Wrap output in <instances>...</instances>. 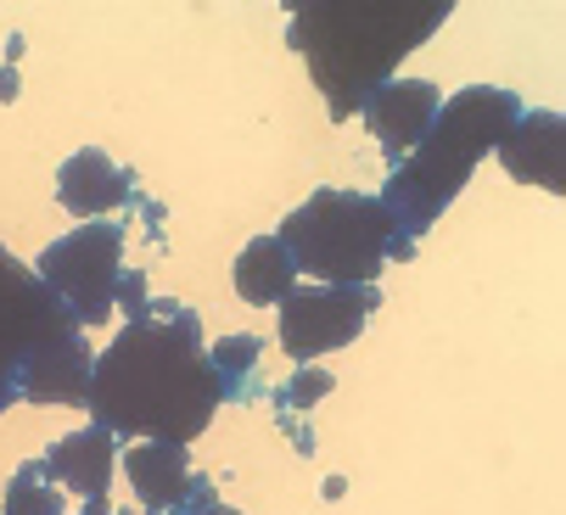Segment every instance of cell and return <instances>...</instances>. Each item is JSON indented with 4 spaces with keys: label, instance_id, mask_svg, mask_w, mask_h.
<instances>
[{
    "label": "cell",
    "instance_id": "obj_15",
    "mask_svg": "<svg viewBox=\"0 0 566 515\" xmlns=\"http://www.w3.org/2000/svg\"><path fill=\"white\" fill-rule=\"evenodd\" d=\"M7 515H67L62 493L45 482V465H23L7 487Z\"/></svg>",
    "mask_w": 566,
    "mask_h": 515
},
{
    "label": "cell",
    "instance_id": "obj_16",
    "mask_svg": "<svg viewBox=\"0 0 566 515\" xmlns=\"http://www.w3.org/2000/svg\"><path fill=\"white\" fill-rule=\"evenodd\" d=\"M253 359H259V336H224L219 348H213V376H224V381H219V392H224L241 370H248Z\"/></svg>",
    "mask_w": 566,
    "mask_h": 515
},
{
    "label": "cell",
    "instance_id": "obj_7",
    "mask_svg": "<svg viewBox=\"0 0 566 515\" xmlns=\"http://www.w3.org/2000/svg\"><path fill=\"white\" fill-rule=\"evenodd\" d=\"M370 292L359 286H326V292H292L281 303V348L292 359H314V354H332V348H348L359 336L365 314H370Z\"/></svg>",
    "mask_w": 566,
    "mask_h": 515
},
{
    "label": "cell",
    "instance_id": "obj_1",
    "mask_svg": "<svg viewBox=\"0 0 566 515\" xmlns=\"http://www.w3.org/2000/svg\"><path fill=\"white\" fill-rule=\"evenodd\" d=\"M219 376L164 319L129 325L91 370V414L107 432L146 438V443H191L213 420Z\"/></svg>",
    "mask_w": 566,
    "mask_h": 515
},
{
    "label": "cell",
    "instance_id": "obj_17",
    "mask_svg": "<svg viewBox=\"0 0 566 515\" xmlns=\"http://www.w3.org/2000/svg\"><path fill=\"white\" fill-rule=\"evenodd\" d=\"M326 392H332V376L319 370V365H303V370L292 376V387L281 392V403H286V409H308V403H319Z\"/></svg>",
    "mask_w": 566,
    "mask_h": 515
},
{
    "label": "cell",
    "instance_id": "obj_13",
    "mask_svg": "<svg viewBox=\"0 0 566 515\" xmlns=\"http://www.w3.org/2000/svg\"><path fill=\"white\" fill-rule=\"evenodd\" d=\"M56 191H62V202H67L78 219L91 224L96 213H107V208H118V202H124L129 180L118 175V162H113L107 151L85 146L78 157H67V162H62V180H56Z\"/></svg>",
    "mask_w": 566,
    "mask_h": 515
},
{
    "label": "cell",
    "instance_id": "obj_6",
    "mask_svg": "<svg viewBox=\"0 0 566 515\" xmlns=\"http://www.w3.org/2000/svg\"><path fill=\"white\" fill-rule=\"evenodd\" d=\"M118 258H124V230L91 219L73 235H62L56 246H45L40 281L67 303V314L78 325H102L113 314V292H118V275H124Z\"/></svg>",
    "mask_w": 566,
    "mask_h": 515
},
{
    "label": "cell",
    "instance_id": "obj_5",
    "mask_svg": "<svg viewBox=\"0 0 566 515\" xmlns=\"http://www.w3.org/2000/svg\"><path fill=\"white\" fill-rule=\"evenodd\" d=\"M78 336V319L67 314V303L0 246V409L18 403V370L34 348L45 341Z\"/></svg>",
    "mask_w": 566,
    "mask_h": 515
},
{
    "label": "cell",
    "instance_id": "obj_19",
    "mask_svg": "<svg viewBox=\"0 0 566 515\" xmlns=\"http://www.w3.org/2000/svg\"><path fill=\"white\" fill-rule=\"evenodd\" d=\"M186 498H191V509H175V515H235V509H224V504L213 498V487H208L202 476H191V493H186Z\"/></svg>",
    "mask_w": 566,
    "mask_h": 515
},
{
    "label": "cell",
    "instance_id": "obj_20",
    "mask_svg": "<svg viewBox=\"0 0 566 515\" xmlns=\"http://www.w3.org/2000/svg\"><path fill=\"white\" fill-rule=\"evenodd\" d=\"M78 515H113V509H107V498H85V509H78Z\"/></svg>",
    "mask_w": 566,
    "mask_h": 515
},
{
    "label": "cell",
    "instance_id": "obj_11",
    "mask_svg": "<svg viewBox=\"0 0 566 515\" xmlns=\"http://www.w3.org/2000/svg\"><path fill=\"white\" fill-rule=\"evenodd\" d=\"M45 482H62L78 498H107V482H113V432H107V425H91V432L62 438L45 454Z\"/></svg>",
    "mask_w": 566,
    "mask_h": 515
},
{
    "label": "cell",
    "instance_id": "obj_2",
    "mask_svg": "<svg viewBox=\"0 0 566 515\" xmlns=\"http://www.w3.org/2000/svg\"><path fill=\"white\" fill-rule=\"evenodd\" d=\"M449 0H332V7H297L292 51L308 62L314 84L326 91L332 118L359 113L398 56H410L438 23Z\"/></svg>",
    "mask_w": 566,
    "mask_h": 515
},
{
    "label": "cell",
    "instance_id": "obj_8",
    "mask_svg": "<svg viewBox=\"0 0 566 515\" xmlns=\"http://www.w3.org/2000/svg\"><path fill=\"white\" fill-rule=\"evenodd\" d=\"M438 107H443L438 84H427V78H387L381 91L365 102V124H370V135H376L392 157H410V151L427 140Z\"/></svg>",
    "mask_w": 566,
    "mask_h": 515
},
{
    "label": "cell",
    "instance_id": "obj_3",
    "mask_svg": "<svg viewBox=\"0 0 566 515\" xmlns=\"http://www.w3.org/2000/svg\"><path fill=\"white\" fill-rule=\"evenodd\" d=\"M522 118V102L494 84H471L449 107H438L427 140L403 157V168L387 180V191L376 197L392 213V235H421L471 180L476 157L500 151V140L511 135V124Z\"/></svg>",
    "mask_w": 566,
    "mask_h": 515
},
{
    "label": "cell",
    "instance_id": "obj_14",
    "mask_svg": "<svg viewBox=\"0 0 566 515\" xmlns=\"http://www.w3.org/2000/svg\"><path fill=\"white\" fill-rule=\"evenodd\" d=\"M292 281H297V270H292V258H286V246L275 235H259L248 252L235 258V292L248 297L253 308L286 303L292 297Z\"/></svg>",
    "mask_w": 566,
    "mask_h": 515
},
{
    "label": "cell",
    "instance_id": "obj_21",
    "mask_svg": "<svg viewBox=\"0 0 566 515\" xmlns=\"http://www.w3.org/2000/svg\"><path fill=\"white\" fill-rule=\"evenodd\" d=\"M0 96H18V73H0Z\"/></svg>",
    "mask_w": 566,
    "mask_h": 515
},
{
    "label": "cell",
    "instance_id": "obj_18",
    "mask_svg": "<svg viewBox=\"0 0 566 515\" xmlns=\"http://www.w3.org/2000/svg\"><path fill=\"white\" fill-rule=\"evenodd\" d=\"M113 303H124L129 325H140V319H146V275H140V270L118 275V292H113Z\"/></svg>",
    "mask_w": 566,
    "mask_h": 515
},
{
    "label": "cell",
    "instance_id": "obj_12",
    "mask_svg": "<svg viewBox=\"0 0 566 515\" xmlns=\"http://www.w3.org/2000/svg\"><path fill=\"white\" fill-rule=\"evenodd\" d=\"M124 476L146 509H180L191 493V460L180 443H135L124 454Z\"/></svg>",
    "mask_w": 566,
    "mask_h": 515
},
{
    "label": "cell",
    "instance_id": "obj_4",
    "mask_svg": "<svg viewBox=\"0 0 566 515\" xmlns=\"http://www.w3.org/2000/svg\"><path fill=\"white\" fill-rule=\"evenodd\" d=\"M292 258V270L326 286H370L387 264L392 213L359 191H314L297 213H286L275 235Z\"/></svg>",
    "mask_w": 566,
    "mask_h": 515
},
{
    "label": "cell",
    "instance_id": "obj_9",
    "mask_svg": "<svg viewBox=\"0 0 566 515\" xmlns=\"http://www.w3.org/2000/svg\"><path fill=\"white\" fill-rule=\"evenodd\" d=\"M500 157H505V175L522 180V186H544V191H560L566 186V124L560 113H522L511 124V135L500 140Z\"/></svg>",
    "mask_w": 566,
    "mask_h": 515
},
{
    "label": "cell",
    "instance_id": "obj_10",
    "mask_svg": "<svg viewBox=\"0 0 566 515\" xmlns=\"http://www.w3.org/2000/svg\"><path fill=\"white\" fill-rule=\"evenodd\" d=\"M91 348L85 336H62L34 348L18 370V398L29 403H91Z\"/></svg>",
    "mask_w": 566,
    "mask_h": 515
}]
</instances>
